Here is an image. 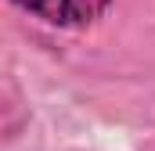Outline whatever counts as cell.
I'll use <instances>...</instances> for the list:
<instances>
[{"mask_svg":"<svg viewBox=\"0 0 155 151\" xmlns=\"http://www.w3.org/2000/svg\"><path fill=\"white\" fill-rule=\"evenodd\" d=\"M11 4L22 7V11H29L33 18L47 22V25H58V29L94 25L112 7V0H11Z\"/></svg>","mask_w":155,"mask_h":151,"instance_id":"6da1fadb","label":"cell"}]
</instances>
